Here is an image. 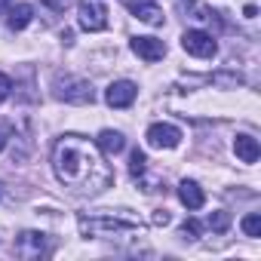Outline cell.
<instances>
[{"mask_svg":"<svg viewBox=\"0 0 261 261\" xmlns=\"http://www.w3.org/2000/svg\"><path fill=\"white\" fill-rule=\"evenodd\" d=\"M212 83H218V86H243V77L240 74H215Z\"/></svg>","mask_w":261,"mask_h":261,"instance_id":"obj_18","label":"cell"},{"mask_svg":"<svg viewBox=\"0 0 261 261\" xmlns=\"http://www.w3.org/2000/svg\"><path fill=\"white\" fill-rule=\"evenodd\" d=\"M10 92H13V80H10L7 74H0V101H4Z\"/></svg>","mask_w":261,"mask_h":261,"instance_id":"obj_21","label":"cell"},{"mask_svg":"<svg viewBox=\"0 0 261 261\" xmlns=\"http://www.w3.org/2000/svg\"><path fill=\"white\" fill-rule=\"evenodd\" d=\"M240 227H243V233H246V237H252V240H255V237H261V215H258V212L246 215V218L240 221Z\"/></svg>","mask_w":261,"mask_h":261,"instance_id":"obj_16","label":"cell"},{"mask_svg":"<svg viewBox=\"0 0 261 261\" xmlns=\"http://www.w3.org/2000/svg\"><path fill=\"white\" fill-rule=\"evenodd\" d=\"M136 95H139V86L133 83V80H114L108 89H105V101L111 105V108H129L136 101Z\"/></svg>","mask_w":261,"mask_h":261,"instance_id":"obj_8","label":"cell"},{"mask_svg":"<svg viewBox=\"0 0 261 261\" xmlns=\"http://www.w3.org/2000/svg\"><path fill=\"white\" fill-rule=\"evenodd\" d=\"M4 148H7V129L0 126V151H4Z\"/></svg>","mask_w":261,"mask_h":261,"instance_id":"obj_23","label":"cell"},{"mask_svg":"<svg viewBox=\"0 0 261 261\" xmlns=\"http://www.w3.org/2000/svg\"><path fill=\"white\" fill-rule=\"evenodd\" d=\"M197 233H200V224L191 218V221H185V227H181V237L185 240H197Z\"/></svg>","mask_w":261,"mask_h":261,"instance_id":"obj_19","label":"cell"},{"mask_svg":"<svg viewBox=\"0 0 261 261\" xmlns=\"http://www.w3.org/2000/svg\"><path fill=\"white\" fill-rule=\"evenodd\" d=\"M56 98L68 101V105H92L95 101V89H92L89 80L65 74V77H56Z\"/></svg>","mask_w":261,"mask_h":261,"instance_id":"obj_3","label":"cell"},{"mask_svg":"<svg viewBox=\"0 0 261 261\" xmlns=\"http://www.w3.org/2000/svg\"><path fill=\"white\" fill-rule=\"evenodd\" d=\"M133 53L145 62H160L166 56V43L157 37H133Z\"/></svg>","mask_w":261,"mask_h":261,"instance_id":"obj_9","label":"cell"},{"mask_svg":"<svg viewBox=\"0 0 261 261\" xmlns=\"http://www.w3.org/2000/svg\"><path fill=\"white\" fill-rule=\"evenodd\" d=\"M43 4H46L49 10H65V7L71 4V0H43Z\"/></svg>","mask_w":261,"mask_h":261,"instance_id":"obj_22","label":"cell"},{"mask_svg":"<svg viewBox=\"0 0 261 261\" xmlns=\"http://www.w3.org/2000/svg\"><path fill=\"white\" fill-rule=\"evenodd\" d=\"M148 145L151 148H178L181 145V129L178 126H172V123H154V126H148Z\"/></svg>","mask_w":261,"mask_h":261,"instance_id":"obj_7","label":"cell"},{"mask_svg":"<svg viewBox=\"0 0 261 261\" xmlns=\"http://www.w3.org/2000/svg\"><path fill=\"white\" fill-rule=\"evenodd\" d=\"M178 200L194 212V209H203V203H206V194H203V188L197 185V181H191V178H185L181 185H178Z\"/></svg>","mask_w":261,"mask_h":261,"instance_id":"obj_11","label":"cell"},{"mask_svg":"<svg viewBox=\"0 0 261 261\" xmlns=\"http://www.w3.org/2000/svg\"><path fill=\"white\" fill-rule=\"evenodd\" d=\"M49 252L46 246V233L40 230H22L19 240H16V255L19 258H43Z\"/></svg>","mask_w":261,"mask_h":261,"instance_id":"obj_6","label":"cell"},{"mask_svg":"<svg viewBox=\"0 0 261 261\" xmlns=\"http://www.w3.org/2000/svg\"><path fill=\"white\" fill-rule=\"evenodd\" d=\"M77 22L89 34L105 31L108 28V10L101 4H95V0H80V4H77Z\"/></svg>","mask_w":261,"mask_h":261,"instance_id":"obj_5","label":"cell"},{"mask_svg":"<svg viewBox=\"0 0 261 261\" xmlns=\"http://www.w3.org/2000/svg\"><path fill=\"white\" fill-rule=\"evenodd\" d=\"M233 154H237V160H243V163H258V157H261V148H258V142L252 139V136H237L233 139Z\"/></svg>","mask_w":261,"mask_h":261,"instance_id":"obj_12","label":"cell"},{"mask_svg":"<svg viewBox=\"0 0 261 261\" xmlns=\"http://www.w3.org/2000/svg\"><path fill=\"white\" fill-rule=\"evenodd\" d=\"M151 221H154V224H157V227H166V224H169V221H172V215H169V212H166V209H157V212H154V215H151Z\"/></svg>","mask_w":261,"mask_h":261,"instance_id":"obj_20","label":"cell"},{"mask_svg":"<svg viewBox=\"0 0 261 261\" xmlns=\"http://www.w3.org/2000/svg\"><path fill=\"white\" fill-rule=\"evenodd\" d=\"M178 4H181V7H194V4H197V0H178Z\"/></svg>","mask_w":261,"mask_h":261,"instance_id":"obj_25","label":"cell"},{"mask_svg":"<svg viewBox=\"0 0 261 261\" xmlns=\"http://www.w3.org/2000/svg\"><path fill=\"white\" fill-rule=\"evenodd\" d=\"M136 4H154V0H136Z\"/></svg>","mask_w":261,"mask_h":261,"instance_id":"obj_26","label":"cell"},{"mask_svg":"<svg viewBox=\"0 0 261 261\" xmlns=\"http://www.w3.org/2000/svg\"><path fill=\"white\" fill-rule=\"evenodd\" d=\"M10 4H13V0H0V16H4V13L10 10Z\"/></svg>","mask_w":261,"mask_h":261,"instance_id":"obj_24","label":"cell"},{"mask_svg":"<svg viewBox=\"0 0 261 261\" xmlns=\"http://www.w3.org/2000/svg\"><path fill=\"white\" fill-rule=\"evenodd\" d=\"M53 172L56 178L80 194V197H95L114 185V172L105 163L101 151L89 145L83 136H62L53 148Z\"/></svg>","mask_w":261,"mask_h":261,"instance_id":"obj_1","label":"cell"},{"mask_svg":"<svg viewBox=\"0 0 261 261\" xmlns=\"http://www.w3.org/2000/svg\"><path fill=\"white\" fill-rule=\"evenodd\" d=\"M181 46H185V53L194 56V59H212V56L218 53L215 37H212L209 31H200V28L185 31V34H181Z\"/></svg>","mask_w":261,"mask_h":261,"instance_id":"obj_4","label":"cell"},{"mask_svg":"<svg viewBox=\"0 0 261 261\" xmlns=\"http://www.w3.org/2000/svg\"><path fill=\"white\" fill-rule=\"evenodd\" d=\"M129 10L139 22H148V25H163V13L157 4H136V0H129Z\"/></svg>","mask_w":261,"mask_h":261,"instance_id":"obj_14","label":"cell"},{"mask_svg":"<svg viewBox=\"0 0 261 261\" xmlns=\"http://www.w3.org/2000/svg\"><path fill=\"white\" fill-rule=\"evenodd\" d=\"M95 148H98L105 157H117V154L126 148V139H123V133H117V129H101L98 139H95Z\"/></svg>","mask_w":261,"mask_h":261,"instance_id":"obj_10","label":"cell"},{"mask_svg":"<svg viewBox=\"0 0 261 261\" xmlns=\"http://www.w3.org/2000/svg\"><path fill=\"white\" fill-rule=\"evenodd\" d=\"M145 169H148V157H145V151H133L129 154V175L133 178H139V175H145Z\"/></svg>","mask_w":261,"mask_h":261,"instance_id":"obj_15","label":"cell"},{"mask_svg":"<svg viewBox=\"0 0 261 261\" xmlns=\"http://www.w3.org/2000/svg\"><path fill=\"white\" fill-rule=\"evenodd\" d=\"M206 224H209V227H212L215 233H224V230L230 227V215H227V212H212Z\"/></svg>","mask_w":261,"mask_h":261,"instance_id":"obj_17","label":"cell"},{"mask_svg":"<svg viewBox=\"0 0 261 261\" xmlns=\"http://www.w3.org/2000/svg\"><path fill=\"white\" fill-rule=\"evenodd\" d=\"M31 19H34V7H31V4H16V7L7 10V25H10V31L28 28Z\"/></svg>","mask_w":261,"mask_h":261,"instance_id":"obj_13","label":"cell"},{"mask_svg":"<svg viewBox=\"0 0 261 261\" xmlns=\"http://www.w3.org/2000/svg\"><path fill=\"white\" fill-rule=\"evenodd\" d=\"M139 221L133 218H114V215H80V233L83 237H114V233H136Z\"/></svg>","mask_w":261,"mask_h":261,"instance_id":"obj_2","label":"cell"}]
</instances>
